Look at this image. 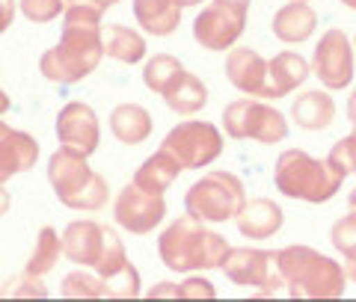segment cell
I'll use <instances>...</instances> for the list:
<instances>
[{"instance_id": "cell-1", "label": "cell", "mask_w": 356, "mask_h": 302, "mask_svg": "<svg viewBox=\"0 0 356 302\" xmlns=\"http://www.w3.org/2000/svg\"><path fill=\"white\" fill-rule=\"evenodd\" d=\"M102 57V12L89 6H65L63 36L42 57L39 69L54 83H77L98 69Z\"/></svg>"}, {"instance_id": "cell-12", "label": "cell", "mask_w": 356, "mask_h": 302, "mask_svg": "<svg viewBox=\"0 0 356 302\" xmlns=\"http://www.w3.org/2000/svg\"><path fill=\"white\" fill-rule=\"evenodd\" d=\"M353 48L341 30H327L321 36L315 57H312V72L327 89H344L353 81Z\"/></svg>"}, {"instance_id": "cell-25", "label": "cell", "mask_w": 356, "mask_h": 302, "mask_svg": "<svg viewBox=\"0 0 356 302\" xmlns=\"http://www.w3.org/2000/svg\"><path fill=\"white\" fill-rule=\"evenodd\" d=\"M178 172H181V166H178L166 151H154L152 158H146V163L137 169V175H134V184L149 190V193H161L163 190H170L172 181L178 178Z\"/></svg>"}, {"instance_id": "cell-42", "label": "cell", "mask_w": 356, "mask_h": 302, "mask_svg": "<svg viewBox=\"0 0 356 302\" xmlns=\"http://www.w3.org/2000/svg\"><path fill=\"white\" fill-rule=\"evenodd\" d=\"M196 3H202V0H178V6H181V9L184 6H196Z\"/></svg>"}, {"instance_id": "cell-18", "label": "cell", "mask_w": 356, "mask_h": 302, "mask_svg": "<svg viewBox=\"0 0 356 302\" xmlns=\"http://www.w3.org/2000/svg\"><path fill=\"white\" fill-rule=\"evenodd\" d=\"M238 219V228L243 237H255V240H264V237H273L276 231L282 228V208L270 199H252L241 208Z\"/></svg>"}, {"instance_id": "cell-8", "label": "cell", "mask_w": 356, "mask_h": 302, "mask_svg": "<svg viewBox=\"0 0 356 302\" xmlns=\"http://www.w3.org/2000/svg\"><path fill=\"white\" fill-rule=\"evenodd\" d=\"M222 125L232 140H255V142H282L288 125L280 110L267 107L264 101L255 98H241L222 110Z\"/></svg>"}, {"instance_id": "cell-34", "label": "cell", "mask_w": 356, "mask_h": 302, "mask_svg": "<svg viewBox=\"0 0 356 302\" xmlns=\"http://www.w3.org/2000/svg\"><path fill=\"white\" fill-rule=\"evenodd\" d=\"M42 276H33V273H21L15 276L13 282H9V287L3 290L6 296H48V290H44V285L39 282Z\"/></svg>"}, {"instance_id": "cell-37", "label": "cell", "mask_w": 356, "mask_h": 302, "mask_svg": "<svg viewBox=\"0 0 356 302\" xmlns=\"http://www.w3.org/2000/svg\"><path fill=\"white\" fill-rule=\"evenodd\" d=\"M348 119H350V125L356 128V89H353V95L348 98Z\"/></svg>"}, {"instance_id": "cell-35", "label": "cell", "mask_w": 356, "mask_h": 302, "mask_svg": "<svg viewBox=\"0 0 356 302\" xmlns=\"http://www.w3.org/2000/svg\"><path fill=\"white\" fill-rule=\"evenodd\" d=\"M65 6H89V9H98V12H104V9L116 6L119 0H63Z\"/></svg>"}, {"instance_id": "cell-11", "label": "cell", "mask_w": 356, "mask_h": 302, "mask_svg": "<svg viewBox=\"0 0 356 302\" xmlns=\"http://www.w3.org/2000/svg\"><path fill=\"white\" fill-rule=\"evenodd\" d=\"M247 24V9H238L232 3L214 0L208 3L193 21V39L208 51H226L232 48Z\"/></svg>"}, {"instance_id": "cell-14", "label": "cell", "mask_w": 356, "mask_h": 302, "mask_svg": "<svg viewBox=\"0 0 356 302\" xmlns=\"http://www.w3.org/2000/svg\"><path fill=\"white\" fill-rule=\"evenodd\" d=\"M57 137L63 142V149H72L77 154H83V158H89L98 149V140H102L95 110L89 104H81V101L65 104L57 116Z\"/></svg>"}, {"instance_id": "cell-20", "label": "cell", "mask_w": 356, "mask_h": 302, "mask_svg": "<svg viewBox=\"0 0 356 302\" xmlns=\"http://www.w3.org/2000/svg\"><path fill=\"white\" fill-rule=\"evenodd\" d=\"M137 24L152 36H170L181 24V6L178 0H134Z\"/></svg>"}, {"instance_id": "cell-5", "label": "cell", "mask_w": 356, "mask_h": 302, "mask_svg": "<svg viewBox=\"0 0 356 302\" xmlns=\"http://www.w3.org/2000/svg\"><path fill=\"white\" fill-rule=\"evenodd\" d=\"M48 181L57 199L72 210H98L107 205V181L89 169L83 154L72 149H60L51 154Z\"/></svg>"}, {"instance_id": "cell-38", "label": "cell", "mask_w": 356, "mask_h": 302, "mask_svg": "<svg viewBox=\"0 0 356 302\" xmlns=\"http://www.w3.org/2000/svg\"><path fill=\"white\" fill-rule=\"evenodd\" d=\"M6 210H9V193H6L3 187H0V217H3Z\"/></svg>"}, {"instance_id": "cell-7", "label": "cell", "mask_w": 356, "mask_h": 302, "mask_svg": "<svg viewBox=\"0 0 356 302\" xmlns=\"http://www.w3.org/2000/svg\"><path fill=\"white\" fill-rule=\"evenodd\" d=\"M243 205H247V193H243L241 178L232 172H208L184 196L187 214L202 222L235 219Z\"/></svg>"}, {"instance_id": "cell-33", "label": "cell", "mask_w": 356, "mask_h": 302, "mask_svg": "<svg viewBox=\"0 0 356 302\" xmlns=\"http://www.w3.org/2000/svg\"><path fill=\"white\" fill-rule=\"evenodd\" d=\"M65 9L63 0H21V12L36 24H48V21L60 18V12Z\"/></svg>"}, {"instance_id": "cell-21", "label": "cell", "mask_w": 356, "mask_h": 302, "mask_svg": "<svg viewBox=\"0 0 356 302\" xmlns=\"http://www.w3.org/2000/svg\"><path fill=\"white\" fill-rule=\"evenodd\" d=\"M110 131L125 145H140L152 137V116L140 104H119L110 113Z\"/></svg>"}, {"instance_id": "cell-6", "label": "cell", "mask_w": 356, "mask_h": 302, "mask_svg": "<svg viewBox=\"0 0 356 302\" xmlns=\"http://www.w3.org/2000/svg\"><path fill=\"white\" fill-rule=\"evenodd\" d=\"M63 255L74 264L95 267L102 278L119 273L122 267L128 264L122 240L110 228L98 226L92 219L72 222V226L63 231Z\"/></svg>"}, {"instance_id": "cell-10", "label": "cell", "mask_w": 356, "mask_h": 302, "mask_svg": "<svg viewBox=\"0 0 356 302\" xmlns=\"http://www.w3.org/2000/svg\"><path fill=\"white\" fill-rule=\"evenodd\" d=\"M222 273L241 287H255L259 294H276L285 278L280 273V261L276 252H264V249H229L226 261H222Z\"/></svg>"}, {"instance_id": "cell-16", "label": "cell", "mask_w": 356, "mask_h": 302, "mask_svg": "<svg viewBox=\"0 0 356 302\" xmlns=\"http://www.w3.org/2000/svg\"><path fill=\"white\" fill-rule=\"evenodd\" d=\"M309 62L300 53L282 51L273 60H267V81H264V98H285L291 95L297 86L306 83L309 77Z\"/></svg>"}, {"instance_id": "cell-19", "label": "cell", "mask_w": 356, "mask_h": 302, "mask_svg": "<svg viewBox=\"0 0 356 302\" xmlns=\"http://www.w3.org/2000/svg\"><path fill=\"white\" fill-rule=\"evenodd\" d=\"M315 27H318L315 9L309 3H297V0H291V3L282 6L280 12L273 15V36L285 44L306 42L312 33H315Z\"/></svg>"}, {"instance_id": "cell-22", "label": "cell", "mask_w": 356, "mask_h": 302, "mask_svg": "<svg viewBox=\"0 0 356 302\" xmlns=\"http://www.w3.org/2000/svg\"><path fill=\"white\" fill-rule=\"evenodd\" d=\"M291 119L297 121V128H303V131H324L332 125V119H336V101L327 92H303L294 101Z\"/></svg>"}, {"instance_id": "cell-23", "label": "cell", "mask_w": 356, "mask_h": 302, "mask_svg": "<svg viewBox=\"0 0 356 302\" xmlns=\"http://www.w3.org/2000/svg\"><path fill=\"white\" fill-rule=\"evenodd\" d=\"M102 48L107 57H113L119 62H140L143 57H146V42H143V36L137 30L131 27H122V24H107L102 27Z\"/></svg>"}, {"instance_id": "cell-40", "label": "cell", "mask_w": 356, "mask_h": 302, "mask_svg": "<svg viewBox=\"0 0 356 302\" xmlns=\"http://www.w3.org/2000/svg\"><path fill=\"white\" fill-rule=\"evenodd\" d=\"M222 3H232V6H238V9H247V12H250V3H252V0H222Z\"/></svg>"}, {"instance_id": "cell-46", "label": "cell", "mask_w": 356, "mask_h": 302, "mask_svg": "<svg viewBox=\"0 0 356 302\" xmlns=\"http://www.w3.org/2000/svg\"><path fill=\"white\" fill-rule=\"evenodd\" d=\"M0 294H3V290H0Z\"/></svg>"}, {"instance_id": "cell-27", "label": "cell", "mask_w": 356, "mask_h": 302, "mask_svg": "<svg viewBox=\"0 0 356 302\" xmlns=\"http://www.w3.org/2000/svg\"><path fill=\"white\" fill-rule=\"evenodd\" d=\"M181 74H184V65L175 57H170V53H158V57H152L146 62V69H143V83H146L152 92L166 95V89H170Z\"/></svg>"}, {"instance_id": "cell-28", "label": "cell", "mask_w": 356, "mask_h": 302, "mask_svg": "<svg viewBox=\"0 0 356 302\" xmlns=\"http://www.w3.org/2000/svg\"><path fill=\"white\" fill-rule=\"evenodd\" d=\"M63 296L69 299H102L107 296V285L102 276H89V273H69L60 287Z\"/></svg>"}, {"instance_id": "cell-9", "label": "cell", "mask_w": 356, "mask_h": 302, "mask_svg": "<svg viewBox=\"0 0 356 302\" xmlns=\"http://www.w3.org/2000/svg\"><path fill=\"white\" fill-rule=\"evenodd\" d=\"M161 151L170 154L181 169H202V166L214 163L220 158L222 133L211 125V121L191 119V121H181L178 128H172L166 133Z\"/></svg>"}, {"instance_id": "cell-13", "label": "cell", "mask_w": 356, "mask_h": 302, "mask_svg": "<svg viewBox=\"0 0 356 302\" xmlns=\"http://www.w3.org/2000/svg\"><path fill=\"white\" fill-rule=\"evenodd\" d=\"M113 214L119 226L128 228L131 234H149L163 219L166 205L161 193H149V190H143L137 184H128L116 199Z\"/></svg>"}, {"instance_id": "cell-43", "label": "cell", "mask_w": 356, "mask_h": 302, "mask_svg": "<svg viewBox=\"0 0 356 302\" xmlns=\"http://www.w3.org/2000/svg\"><path fill=\"white\" fill-rule=\"evenodd\" d=\"M348 201H350V210H356V190L350 193V199H348Z\"/></svg>"}, {"instance_id": "cell-2", "label": "cell", "mask_w": 356, "mask_h": 302, "mask_svg": "<svg viewBox=\"0 0 356 302\" xmlns=\"http://www.w3.org/2000/svg\"><path fill=\"white\" fill-rule=\"evenodd\" d=\"M161 261L175 273H193V270H217L229 255V243L217 231H208L202 219L181 217L161 234L158 240Z\"/></svg>"}, {"instance_id": "cell-29", "label": "cell", "mask_w": 356, "mask_h": 302, "mask_svg": "<svg viewBox=\"0 0 356 302\" xmlns=\"http://www.w3.org/2000/svg\"><path fill=\"white\" fill-rule=\"evenodd\" d=\"M149 296H184V299H214L217 290L211 282H205V278H187V282L181 285H172V282H163L158 287L149 290Z\"/></svg>"}, {"instance_id": "cell-39", "label": "cell", "mask_w": 356, "mask_h": 302, "mask_svg": "<svg viewBox=\"0 0 356 302\" xmlns=\"http://www.w3.org/2000/svg\"><path fill=\"white\" fill-rule=\"evenodd\" d=\"M344 276H348L350 282H356V261H344Z\"/></svg>"}, {"instance_id": "cell-3", "label": "cell", "mask_w": 356, "mask_h": 302, "mask_svg": "<svg viewBox=\"0 0 356 302\" xmlns=\"http://www.w3.org/2000/svg\"><path fill=\"white\" fill-rule=\"evenodd\" d=\"M276 261L294 299H339L344 294V267L309 246H285Z\"/></svg>"}, {"instance_id": "cell-45", "label": "cell", "mask_w": 356, "mask_h": 302, "mask_svg": "<svg viewBox=\"0 0 356 302\" xmlns=\"http://www.w3.org/2000/svg\"><path fill=\"white\" fill-rule=\"evenodd\" d=\"M297 3H306V0H297Z\"/></svg>"}, {"instance_id": "cell-4", "label": "cell", "mask_w": 356, "mask_h": 302, "mask_svg": "<svg viewBox=\"0 0 356 302\" xmlns=\"http://www.w3.org/2000/svg\"><path fill=\"white\" fill-rule=\"evenodd\" d=\"M273 181L282 196L321 205V201H330L341 190L344 175L330 160H315L300 149H288L276 160Z\"/></svg>"}, {"instance_id": "cell-31", "label": "cell", "mask_w": 356, "mask_h": 302, "mask_svg": "<svg viewBox=\"0 0 356 302\" xmlns=\"http://www.w3.org/2000/svg\"><path fill=\"white\" fill-rule=\"evenodd\" d=\"M330 240L344 255V261H356V210L332 226Z\"/></svg>"}, {"instance_id": "cell-47", "label": "cell", "mask_w": 356, "mask_h": 302, "mask_svg": "<svg viewBox=\"0 0 356 302\" xmlns=\"http://www.w3.org/2000/svg\"><path fill=\"white\" fill-rule=\"evenodd\" d=\"M353 51H356V48H353Z\"/></svg>"}, {"instance_id": "cell-26", "label": "cell", "mask_w": 356, "mask_h": 302, "mask_svg": "<svg viewBox=\"0 0 356 302\" xmlns=\"http://www.w3.org/2000/svg\"><path fill=\"white\" fill-rule=\"evenodd\" d=\"M60 252H63V237L51 226H44L36 237V246L30 252V261H27V273L33 276H44L54 270V264L60 261Z\"/></svg>"}, {"instance_id": "cell-36", "label": "cell", "mask_w": 356, "mask_h": 302, "mask_svg": "<svg viewBox=\"0 0 356 302\" xmlns=\"http://www.w3.org/2000/svg\"><path fill=\"white\" fill-rule=\"evenodd\" d=\"M13 18H15V0H0V33H6Z\"/></svg>"}, {"instance_id": "cell-30", "label": "cell", "mask_w": 356, "mask_h": 302, "mask_svg": "<svg viewBox=\"0 0 356 302\" xmlns=\"http://www.w3.org/2000/svg\"><path fill=\"white\" fill-rule=\"evenodd\" d=\"M104 285H107V296H119V299H134V296H140V273L134 270L131 264H125L119 273L107 276Z\"/></svg>"}, {"instance_id": "cell-44", "label": "cell", "mask_w": 356, "mask_h": 302, "mask_svg": "<svg viewBox=\"0 0 356 302\" xmlns=\"http://www.w3.org/2000/svg\"><path fill=\"white\" fill-rule=\"evenodd\" d=\"M341 3H348L350 9H356V0H341Z\"/></svg>"}, {"instance_id": "cell-15", "label": "cell", "mask_w": 356, "mask_h": 302, "mask_svg": "<svg viewBox=\"0 0 356 302\" xmlns=\"http://www.w3.org/2000/svg\"><path fill=\"white\" fill-rule=\"evenodd\" d=\"M39 158L36 140L24 131H13L0 119V187L18 172H27Z\"/></svg>"}, {"instance_id": "cell-17", "label": "cell", "mask_w": 356, "mask_h": 302, "mask_svg": "<svg viewBox=\"0 0 356 302\" xmlns=\"http://www.w3.org/2000/svg\"><path fill=\"white\" fill-rule=\"evenodd\" d=\"M226 77L232 86L243 95H261L264 98V81H267V60L252 48H232L226 60Z\"/></svg>"}, {"instance_id": "cell-32", "label": "cell", "mask_w": 356, "mask_h": 302, "mask_svg": "<svg viewBox=\"0 0 356 302\" xmlns=\"http://www.w3.org/2000/svg\"><path fill=\"white\" fill-rule=\"evenodd\" d=\"M327 160L336 166L344 178H348L350 172H356V131L350 133V137H344V140H339L336 145H332Z\"/></svg>"}, {"instance_id": "cell-24", "label": "cell", "mask_w": 356, "mask_h": 302, "mask_svg": "<svg viewBox=\"0 0 356 302\" xmlns=\"http://www.w3.org/2000/svg\"><path fill=\"white\" fill-rule=\"evenodd\" d=\"M163 101H166V107H170L172 113L193 116V113H199V110L208 104V89H205V83L199 81V77L184 72L170 89H166Z\"/></svg>"}, {"instance_id": "cell-41", "label": "cell", "mask_w": 356, "mask_h": 302, "mask_svg": "<svg viewBox=\"0 0 356 302\" xmlns=\"http://www.w3.org/2000/svg\"><path fill=\"white\" fill-rule=\"evenodd\" d=\"M6 110H9V98H6V92H3V89H0V116H3Z\"/></svg>"}]
</instances>
